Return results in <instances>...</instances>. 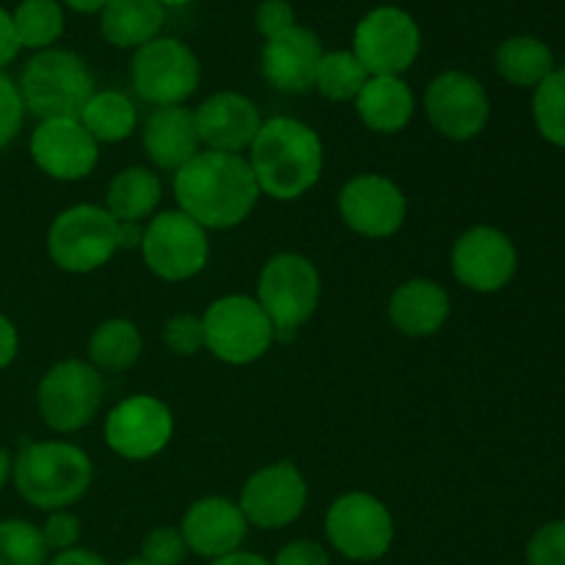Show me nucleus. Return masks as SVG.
Listing matches in <instances>:
<instances>
[{
    "label": "nucleus",
    "mask_w": 565,
    "mask_h": 565,
    "mask_svg": "<svg viewBox=\"0 0 565 565\" xmlns=\"http://www.w3.org/2000/svg\"><path fill=\"white\" fill-rule=\"evenodd\" d=\"M430 127L447 141H472L491 119V99L483 83L461 70H447L428 83L423 97Z\"/></svg>",
    "instance_id": "14"
},
{
    "label": "nucleus",
    "mask_w": 565,
    "mask_h": 565,
    "mask_svg": "<svg viewBox=\"0 0 565 565\" xmlns=\"http://www.w3.org/2000/svg\"><path fill=\"white\" fill-rule=\"evenodd\" d=\"M105 445L125 461L158 458L174 439V412L158 395L125 397L105 417Z\"/></svg>",
    "instance_id": "13"
},
{
    "label": "nucleus",
    "mask_w": 565,
    "mask_h": 565,
    "mask_svg": "<svg viewBox=\"0 0 565 565\" xmlns=\"http://www.w3.org/2000/svg\"><path fill=\"white\" fill-rule=\"evenodd\" d=\"M22 121H25V105H22L20 88L0 70V149H6L20 136Z\"/></svg>",
    "instance_id": "37"
},
{
    "label": "nucleus",
    "mask_w": 565,
    "mask_h": 565,
    "mask_svg": "<svg viewBox=\"0 0 565 565\" xmlns=\"http://www.w3.org/2000/svg\"><path fill=\"white\" fill-rule=\"evenodd\" d=\"M141 147L154 169L177 174L188 160H193L202 152L193 110L185 108V105L154 108L143 119Z\"/></svg>",
    "instance_id": "22"
},
{
    "label": "nucleus",
    "mask_w": 565,
    "mask_h": 565,
    "mask_svg": "<svg viewBox=\"0 0 565 565\" xmlns=\"http://www.w3.org/2000/svg\"><path fill=\"white\" fill-rule=\"evenodd\" d=\"M210 565H270L268 557L257 555V552H246V550H237L232 555L218 557V561H210Z\"/></svg>",
    "instance_id": "45"
},
{
    "label": "nucleus",
    "mask_w": 565,
    "mask_h": 565,
    "mask_svg": "<svg viewBox=\"0 0 565 565\" xmlns=\"http://www.w3.org/2000/svg\"><path fill=\"white\" fill-rule=\"evenodd\" d=\"M20 42H17V33H14V22H11L9 11L0 6V70L11 64L20 53Z\"/></svg>",
    "instance_id": "42"
},
{
    "label": "nucleus",
    "mask_w": 565,
    "mask_h": 565,
    "mask_svg": "<svg viewBox=\"0 0 565 565\" xmlns=\"http://www.w3.org/2000/svg\"><path fill=\"white\" fill-rule=\"evenodd\" d=\"M340 218L353 235L367 241H386L406 224L408 199L395 180L375 171L351 177L337 193Z\"/></svg>",
    "instance_id": "15"
},
{
    "label": "nucleus",
    "mask_w": 565,
    "mask_h": 565,
    "mask_svg": "<svg viewBox=\"0 0 565 565\" xmlns=\"http://www.w3.org/2000/svg\"><path fill=\"white\" fill-rule=\"evenodd\" d=\"M204 351L232 367L259 362L276 342L274 323L254 296L230 292L204 309Z\"/></svg>",
    "instance_id": "6"
},
{
    "label": "nucleus",
    "mask_w": 565,
    "mask_h": 565,
    "mask_svg": "<svg viewBox=\"0 0 565 565\" xmlns=\"http://www.w3.org/2000/svg\"><path fill=\"white\" fill-rule=\"evenodd\" d=\"M47 565H108L103 555L92 550H83V546H75V550H66V552H55L50 557Z\"/></svg>",
    "instance_id": "43"
},
{
    "label": "nucleus",
    "mask_w": 565,
    "mask_h": 565,
    "mask_svg": "<svg viewBox=\"0 0 565 565\" xmlns=\"http://www.w3.org/2000/svg\"><path fill=\"white\" fill-rule=\"evenodd\" d=\"M11 22H14L20 47L36 50V53L53 47L66 28V17L58 0H22L11 11Z\"/></svg>",
    "instance_id": "30"
},
{
    "label": "nucleus",
    "mask_w": 565,
    "mask_h": 565,
    "mask_svg": "<svg viewBox=\"0 0 565 565\" xmlns=\"http://www.w3.org/2000/svg\"><path fill=\"white\" fill-rule=\"evenodd\" d=\"M320 270L298 252H279L263 265L257 279V301L274 323L276 340H287L315 318L320 307Z\"/></svg>",
    "instance_id": "5"
},
{
    "label": "nucleus",
    "mask_w": 565,
    "mask_h": 565,
    "mask_svg": "<svg viewBox=\"0 0 565 565\" xmlns=\"http://www.w3.org/2000/svg\"><path fill=\"white\" fill-rule=\"evenodd\" d=\"M141 257L149 274L163 281H188L207 268L210 237L182 210H163L143 224Z\"/></svg>",
    "instance_id": "11"
},
{
    "label": "nucleus",
    "mask_w": 565,
    "mask_h": 565,
    "mask_svg": "<svg viewBox=\"0 0 565 565\" xmlns=\"http://www.w3.org/2000/svg\"><path fill=\"white\" fill-rule=\"evenodd\" d=\"M163 345L174 356H196L204 351V323L202 315H174L163 323Z\"/></svg>",
    "instance_id": "34"
},
{
    "label": "nucleus",
    "mask_w": 565,
    "mask_h": 565,
    "mask_svg": "<svg viewBox=\"0 0 565 565\" xmlns=\"http://www.w3.org/2000/svg\"><path fill=\"white\" fill-rule=\"evenodd\" d=\"M119 565H152V563H147L141 555H138V557H130V561H125V563H119Z\"/></svg>",
    "instance_id": "49"
},
{
    "label": "nucleus",
    "mask_w": 565,
    "mask_h": 565,
    "mask_svg": "<svg viewBox=\"0 0 565 565\" xmlns=\"http://www.w3.org/2000/svg\"><path fill=\"white\" fill-rule=\"evenodd\" d=\"M64 3L70 6V9L83 11V14H99V11L105 9V3H108V0H64Z\"/></svg>",
    "instance_id": "47"
},
{
    "label": "nucleus",
    "mask_w": 565,
    "mask_h": 565,
    "mask_svg": "<svg viewBox=\"0 0 565 565\" xmlns=\"http://www.w3.org/2000/svg\"><path fill=\"white\" fill-rule=\"evenodd\" d=\"M160 199H163V182L149 166H127L116 171L108 182L103 207L116 221H136L143 224L154 215Z\"/></svg>",
    "instance_id": "26"
},
{
    "label": "nucleus",
    "mask_w": 565,
    "mask_h": 565,
    "mask_svg": "<svg viewBox=\"0 0 565 565\" xmlns=\"http://www.w3.org/2000/svg\"><path fill=\"white\" fill-rule=\"evenodd\" d=\"M323 44L309 28L296 25L281 36L265 42L259 66H263L265 81L285 94H303L315 88L320 58H323Z\"/></svg>",
    "instance_id": "21"
},
{
    "label": "nucleus",
    "mask_w": 565,
    "mask_h": 565,
    "mask_svg": "<svg viewBox=\"0 0 565 565\" xmlns=\"http://www.w3.org/2000/svg\"><path fill=\"white\" fill-rule=\"evenodd\" d=\"M141 557L152 565H182L188 557V544L182 539L180 527H160L149 530L141 541Z\"/></svg>",
    "instance_id": "35"
},
{
    "label": "nucleus",
    "mask_w": 565,
    "mask_h": 565,
    "mask_svg": "<svg viewBox=\"0 0 565 565\" xmlns=\"http://www.w3.org/2000/svg\"><path fill=\"white\" fill-rule=\"evenodd\" d=\"M28 152L36 169L55 182H81L99 163V143L88 136L77 116L42 119L31 132Z\"/></svg>",
    "instance_id": "18"
},
{
    "label": "nucleus",
    "mask_w": 565,
    "mask_h": 565,
    "mask_svg": "<svg viewBox=\"0 0 565 565\" xmlns=\"http://www.w3.org/2000/svg\"><path fill=\"white\" fill-rule=\"evenodd\" d=\"M103 397V373L83 359H64L55 362L39 381L36 406L50 430L77 434L97 417Z\"/></svg>",
    "instance_id": "9"
},
{
    "label": "nucleus",
    "mask_w": 565,
    "mask_h": 565,
    "mask_svg": "<svg viewBox=\"0 0 565 565\" xmlns=\"http://www.w3.org/2000/svg\"><path fill=\"white\" fill-rule=\"evenodd\" d=\"M353 105L359 121L379 136H397L412 125L417 114V97L412 86L395 75H370Z\"/></svg>",
    "instance_id": "24"
},
{
    "label": "nucleus",
    "mask_w": 565,
    "mask_h": 565,
    "mask_svg": "<svg viewBox=\"0 0 565 565\" xmlns=\"http://www.w3.org/2000/svg\"><path fill=\"white\" fill-rule=\"evenodd\" d=\"M199 141L210 152L243 154L263 127L257 103L241 92H215L193 110Z\"/></svg>",
    "instance_id": "19"
},
{
    "label": "nucleus",
    "mask_w": 565,
    "mask_h": 565,
    "mask_svg": "<svg viewBox=\"0 0 565 565\" xmlns=\"http://www.w3.org/2000/svg\"><path fill=\"white\" fill-rule=\"evenodd\" d=\"M452 301L450 292L434 279L414 276L403 285L395 287L390 298V320L403 337L412 340H425L445 329L450 320Z\"/></svg>",
    "instance_id": "23"
},
{
    "label": "nucleus",
    "mask_w": 565,
    "mask_h": 565,
    "mask_svg": "<svg viewBox=\"0 0 565 565\" xmlns=\"http://www.w3.org/2000/svg\"><path fill=\"white\" fill-rule=\"evenodd\" d=\"M50 550L42 530L25 519L0 522V565H47Z\"/></svg>",
    "instance_id": "33"
},
{
    "label": "nucleus",
    "mask_w": 565,
    "mask_h": 565,
    "mask_svg": "<svg viewBox=\"0 0 565 565\" xmlns=\"http://www.w3.org/2000/svg\"><path fill=\"white\" fill-rule=\"evenodd\" d=\"M143 334L132 320H103L88 337V364L99 373H125L141 359Z\"/></svg>",
    "instance_id": "28"
},
{
    "label": "nucleus",
    "mask_w": 565,
    "mask_h": 565,
    "mask_svg": "<svg viewBox=\"0 0 565 565\" xmlns=\"http://www.w3.org/2000/svg\"><path fill=\"white\" fill-rule=\"evenodd\" d=\"M270 565H331V557L329 550L323 544H318V541L298 539L281 546Z\"/></svg>",
    "instance_id": "40"
},
{
    "label": "nucleus",
    "mask_w": 565,
    "mask_h": 565,
    "mask_svg": "<svg viewBox=\"0 0 565 565\" xmlns=\"http://www.w3.org/2000/svg\"><path fill=\"white\" fill-rule=\"evenodd\" d=\"M259 185L246 154L202 149L174 174L177 210L204 230H235L259 202Z\"/></svg>",
    "instance_id": "1"
},
{
    "label": "nucleus",
    "mask_w": 565,
    "mask_h": 565,
    "mask_svg": "<svg viewBox=\"0 0 565 565\" xmlns=\"http://www.w3.org/2000/svg\"><path fill=\"white\" fill-rule=\"evenodd\" d=\"M450 268L458 285L491 296L505 290L519 270V252L511 237L489 224L469 226L450 248Z\"/></svg>",
    "instance_id": "17"
},
{
    "label": "nucleus",
    "mask_w": 565,
    "mask_h": 565,
    "mask_svg": "<svg viewBox=\"0 0 565 565\" xmlns=\"http://www.w3.org/2000/svg\"><path fill=\"white\" fill-rule=\"evenodd\" d=\"M367 81L370 72L353 55V50H331L320 58L318 75H315V92L320 97L331 99V103H353Z\"/></svg>",
    "instance_id": "31"
},
{
    "label": "nucleus",
    "mask_w": 565,
    "mask_h": 565,
    "mask_svg": "<svg viewBox=\"0 0 565 565\" xmlns=\"http://www.w3.org/2000/svg\"><path fill=\"white\" fill-rule=\"evenodd\" d=\"M116 252V218L103 204H72L55 215L47 230V254L64 274H94Z\"/></svg>",
    "instance_id": "7"
},
{
    "label": "nucleus",
    "mask_w": 565,
    "mask_h": 565,
    "mask_svg": "<svg viewBox=\"0 0 565 565\" xmlns=\"http://www.w3.org/2000/svg\"><path fill=\"white\" fill-rule=\"evenodd\" d=\"M11 472H14V456L0 447V491L11 483Z\"/></svg>",
    "instance_id": "46"
},
{
    "label": "nucleus",
    "mask_w": 565,
    "mask_h": 565,
    "mask_svg": "<svg viewBox=\"0 0 565 565\" xmlns=\"http://www.w3.org/2000/svg\"><path fill=\"white\" fill-rule=\"evenodd\" d=\"M252 174L263 196L276 202H298L323 177L326 147L318 130L292 116L265 119L246 152Z\"/></svg>",
    "instance_id": "2"
},
{
    "label": "nucleus",
    "mask_w": 565,
    "mask_h": 565,
    "mask_svg": "<svg viewBox=\"0 0 565 565\" xmlns=\"http://www.w3.org/2000/svg\"><path fill=\"white\" fill-rule=\"evenodd\" d=\"M39 530H42V539L50 552L75 550V546L81 544V535H83L81 519H77L72 511L47 513V519H44V524Z\"/></svg>",
    "instance_id": "38"
},
{
    "label": "nucleus",
    "mask_w": 565,
    "mask_h": 565,
    "mask_svg": "<svg viewBox=\"0 0 565 565\" xmlns=\"http://www.w3.org/2000/svg\"><path fill=\"white\" fill-rule=\"evenodd\" d=\"M527 565H565V519L546 522L527 541Z\"/></svg>",
    "instance_id": "36"
},
{
    "label": "nucleus",
    "mask_w": 565,
    "mask_h": 565,
    "mask_svg": "<svg viewBox=\"0 0 565 565\" xmlns=\"http://www.w3.org/2000/svg\"><path fill=\"white\" fill-rule=\"evenodd\" d=\"M81 125L88 136L103 147V143H121L136 132L138 110L136 103L125 92L116 88H97L77 114Z\"/></svg>",
    "instance_id": "27"
},
{
    "label": "nucleus",
    "mask_w": 565,
    "mask_h": 565,
    "mask_svg": "<svg viewBox=\"0 0 565 565\" xmlns=\"http://www.w3.org/2000/svg\"><path fill=\"white\" fill-rule=\"evenodd\" d=\"M309 502V483L298 463L276 461L257 469L241 489L243 516L248 527L285 530L303 516Z\"/></svg>",
    "instance_id": "16"
},
{
    "label": "nucleus",
    "mask_w": 565,
    "mask_h": 565,
    "mask_svg": "<svg viewBox=\"0 0 565 565\" xmlns=\"http://www.w3.org/2000/svg\"><path fill=\"white\" fill-rule=\"evenodd\" d=\"M494 66L502 81L519 88H535L555 72L550 44L535 36H511L497 47Z\"/></svg>",
    "instance_id": "29"
},
{
    "label": "nucleus",
    "mask_w": 565,
    "mask_h": 565,
    "mask_svg": "<svg viewBox=\"0 0 565 565\" xmlns=\"http://www.w3.org/2000/svg\"><path fill=\"white\" fill-rule=\"evenodd\" d=\"M132 88L154 108L185 105L202 83V64L185 42L158 36L136 50L130 64Z\"/></svg>",
    "instance_id": "10"
},
{
    "label": "nucleus",
    "mask_w": 565,
    "mask_h": 565,
    "mask_svg": "<svg viewBox=\"0 0 565 565\" xmlns=\"http://www.w3.org/2000/svg\"><path fill=\"white\" fill-rule=\"evenodd\" d=\"M17 353H20V331L11 323V318L0 312V373L14 364Z\"/></svg>",
    "instance_id": "41"
},
{
    "label": "nucleus",
    "mask_w": 565,
    "mask_h": 565,
    "mask_svg": "<svg viewBox=\"0 0 565 565\" xmlns=\"http://www.w3.org/2000/svg\"><path fill=\"white\" fill-rule=\"evenodd\" d=\"M143 241V224L136 221H116V243L119 252H138Z\"/></svg>",
    "instance_id": "44"
},
{
    "label": "nucleus",
    "mask_w": 565,
    "mask_h": 565,
    "mask_svg": "<svg viewBox=\"0 0 565 565\" xmlns=\"http://www.w3.org/2000/svg\"><path fill=\"white\" fill-rule=\"evenodd\" d=\"M11 483L36 511H70L92 489L94 463L88 452L72 441H31L14 456Z\"/></svg>",
    "instance_id": "3"
},
{
    "label": "nucleus",
    "mask_w": 565,
    "mask_h": 565,
    "mask_svg": "<svg viewBox=\"0 0 565 565\" xmlns=\"http://www.w3.org/2000/svg\"><path fill=\"white\" fill-rule=\"evenodd\" d=\"M257 31L263 33L265 42L274 36H281V33H287L290 28H296V11H292V3L290 0H263V3L257 6Z\"/></svg>",
    "instance_id": "39"
},
{
    "label": "nucleus",
    "mask_w": 565,
    "mask_h": 565,
    "mask_svg": "<svg viewBox=\"0 0 565 565\" xmlns=\"http://www.w3.org/2000/svg\"><path fill=\"white\" fill-rule=\"evenodd\" d=\"M533 119L546 141L565 149V66L535 86Z\"/></svg>",
    "instance_id": "32"
},
{
    "label": "nucleus",
    "mask_w": 565,
    "mask_h": 565,
    "mask_svg": "<svg viewBox=\"0 0 565 565\" xmlns=\"http://www.w3.org/2000/svg\"><path fill=\"white\" fill-rule=\"evenodd\" d=\"M329 546L353 563H375L395 544L392 511L370 491H345L326 511Z\"/></svg>",
    "instance_id": "8"
},
{
    "label": "nucleus",
    "mask_w": 565,
    "mask_h": 565,
    "mask_svg": "<svg viewBox=\"0 0 565 565\" xmlns=\"http://www.w3.org/2000/svg\"><path fill=\"white\" fill-rule=\"evenodd\" d=\"M17 88L25 114H33L42 121L81 114L88 97L97 92V83L81 55L72 50L50 47L28 61Z\"/></svg>",
    "instance_id": "4"
},
{
    "label": "nucleus",
    "mask_w": 565,
    "mask_h": 565,
    "mask_svg": "<svg viewBox=\"0 0 565 565\" xmlns=\"http://www.w3.org/2000/svg\"><path fill=\"white\" fill-rule=\"evenodd\" d=\"M166 9H177V6H188V3H196V0H160Z\"/></svg>",
    "instance_id": "48"
},
{
    "label": "nucleus",
    "mask_w": 565,
    "mask_h": 565,
    "mask_svg": "<svg viewBox=\"0 0 565 565\" xmlns=\"http://www.w3.org/2000/svg\"><path fill=\"white\" fill-rule=\"evenodd\" d=\"M351 50L370 75L403 77L419 58L423 33L406 9L379 6L359 20Z\"/></svg>",
    "instance_id": "12"
},
{
    "label": "nucleus",
    "mask_w": 565,
    "mask_h": 565,
    "mask_svg": "<svg viewBox=\"0 0 565 565\" xmlns=\"http://www.w3.org/2000/svg\"><path fill=\"white\" fill-rule=\"evenodd\" d=\"M180 533L185 539L188 552L204 557V561H218V557L243 550L248 522L235 500L213 494L188 505V511L182 513Z\"/></svg>",
    "instance_id": "20"
},
{
    "label": "nucleus",
    "mask_w": 565,
    "mask_h": 565,
    "mask_svg": "<svg viewBox=\"0 0 565 565\" xmlns=\"http://www.w3.org/2000/svg\"><path fill=\"white\" fill-rule=\"evenodd\" d=\"M166 11L160 0H108L99 11V31L114 47L138 50L160 36Z\"/></svg>",
    "instance_id": "25"
}]
</instances>
